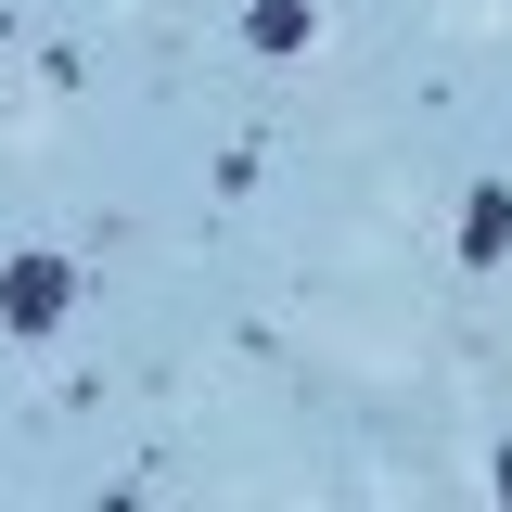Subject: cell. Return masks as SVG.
I'll use <instances>...</instances> for the list:
<instances>
[{
  "mask_svg": "<svg viewBox=\"0 0 512 512\" xmlns=\"http://www.w3.org/2000/svg\"><path fill=\"white\" fill-rule=\"evenodd\" d=\"M500 500H512V448H500Z\"/></svg>",
  "mask_w": 512,
  "mask_h": 512,
  "instance_id": "4",
  "label": "cell"
},
{
  "mask_svg": "<svg viewBox=\"0 0 512 512\" xmlns=\"http://www.w3.org/2000/svg\"><path fill=\"white\" fill-rule=\"evenodd\" d=\"M64 308H77V269H64V256H13V269H0V320H13V333H52Z\"/></svg>",
  "mask_w": 512,
  "mask_h": 512,
  "instance_id": "1",
  "label": "cell"
},
{
  "mask_svg": "<svg viewBox=\"0 0 512 512\" xmlns=\"http://www.w3.org/2000/svg\"><path fill=\"white\" fill-rule=\"evenodd\" d=\"M500 244H512V192L487 180L474 205H461V269H500Z\"/></svg>",
  "mask_w": 512,
  "mask_h": 512,
  "instance_id": "2",
  "label": "cell"
},
{
  "mask_svg": "<svg viewBox=\"0 0 512 512\" xmlns=\"http://www.w3.org/2000/svg\"><path fill=\"white\" fill-rule=\"evenodd\" d=\"M244 39H256V52H308L320 13H308V0H244Z\"/></svg>",
  "mask_w": 512,
  "mask_h": 512,
  "instance_id": "3",
  "label": "cell"
}]
</instances>
